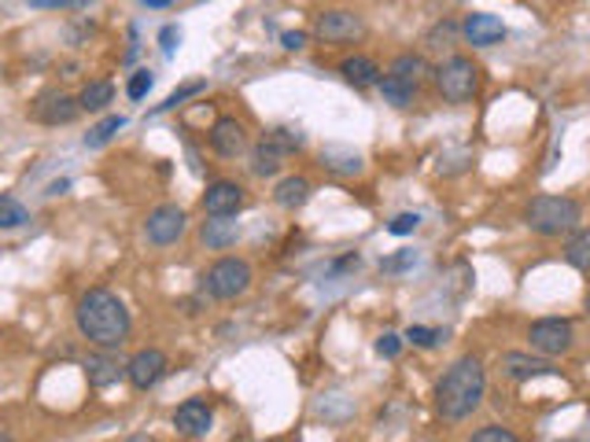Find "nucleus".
<instances>
[{
  "label": "nucleus",
  "instance_id": "obj_1",
  "mask_svg": "<svg viewBox=\"0 0 590 442\" xmlns=\"http://www.w3.org/2000/svg\"><path fill=\"white\" fill-rule=\"evenodd\" d=\"M74 321H78V332L96 343V346H122L126 335H130V310L126 303L108 292V288H92L78 299V310H74Z\"/></svg>",
  "mask_w": 590,
  "mask_h": 442
},
{
  "label": "nucleus",
  "instance_id": "obj_2",
  "mask_svg": "<svg viewBox=\"0 0 590 442\" xmlns=\"http://www.w3.org/2000/svg\"><path fill=\"white\" fill-rule=\"evenodd\" d=\"M483 391H487L483 362L476 358V354H465V358H458L443 373V380L436 384V409H439L443 420H465L469 413L479 409Z\"/></svg>",
  "mask_w": 590,
  "mask_h": 442
},
{
  "label": "nucleus",
  "instance_id": "obj_3",
  "mask_svg": "<svg viewBox=\"0 0 590 442\" xmlns=\"http://www.w3.org/2000/svg\"><path fill=\"white\" fill-rule=\"evenodd\" d=\"M579 203L568 196H535L524 211V221L539 236H564L579 225Z\"/></svg>",
  "mask_w": 590,
  "mask_h": 442
},
{
  "label": "nucleus",
  "instance_id": "obj_4",
  "mask_svg": "<svg viewBox=\"0 0 590 442\" xmlns=\"http://www.w3.org/2000/svg\"><path fill=\"white\" fill-rule=\"evenodd\" d=\"M436 88L447 104H469L479 88V67L469 56H447L436 67Z\"/></svg>",
  "mask_w": 590,
  "mask_h": 442
},
{
  "label": "nucleus",
  "instance_id": "obj_5",
  "mask_svg": "<svg viewBox=\"0 0 590 442\" xmlns=\"http://www.w3.org/2000/svg\"><path fill=\"white\" fill-rule=\"evenodd\" d=\"M248 288H251V265L244 258H218L211 270L204 273V292L211 299L229 303L237 295H244Z\"/></svg>",
  "mask_w": 590,
  "mask_h": 442
},
{
  "label": "nucleus",
  "instance_id": "obj_6",
  "mask_svg": "<svg viewBox=\"0 0 590 442\" xmlns=\"http://www.w3.org/2000/svg\"><path fill=\"white\" fill-rule=\"evenodd\" d=\"M303 144V137L295 133V129H269L255 148H251V173L255 177H273L284 159Z\"/></svg>",
  "mask_w": 590,
  "mask_h": 442
},
{
  "label": "nucleus",
  "instance_id": "obj_7",
  "mask_svg": "<svg viewBox=\"0 0 590 442\" xmlns=\"http://www.w3.org/2000/svg\"><path fill=\"white\" fill-rule=\"evenodd\" d=\"M572 335H575L572 332V321H564V317H543L528 332L532 346L543 354V358H557V354H564L572 346Z\"/></svg>",
  "mask_w": 590,
  "mask_h": 442
},
{
  "label": "nucleus",
  "instance_id": "obj_8",
  "mask_svg": "<svg viewBox=\"0 0 590 442\" xmlns=\"http://www.w3.org/2000/svg\"><path fill=\"white\" fill-rule=\"evenodd\" d=\"M314 34L329 45H347V41H358L365 34V23L362 15L347 12V8H332V12H321L318 23H314Z\"/></svg>",
  "mask_w": 590,
  "mask_h": 442
},
{
  "label": "nucleus",
  "instance_id": "obj_9",
  "mask_svg": "<svg viewBox=\"0 0 590 442\" xmlns=\"http://www.w3.org/2000/svg\"><path fill=\"white\" fill-rule=\"evenodd\" d=\"M184 211L181 207H174V203H163V207H155L152 214H148V221H144V232H148V240L152 243H159V247H166V243H177L181 240V232H184Z\"/></svg>",
  "mask_w": 590,
  "mask_h": 442
},
{
  "label": "nucleus",
  "instance_id": "obj_10",
  "mask_svg": "<svg viewBox=\"0 0 590 442\" xmlns=\"http://www.w3.org/2000/svg\"><path fill=\"white\" fill-rule=\"evenodd\" d=\"M163 373H166V354H163V350H155V346L137 350L133 358L126 362V376H130V384H133L137 391L155 387V384L163 380Z\"/></svg>",
  "mask_w": 590,
  "mask_h": 442
},
{
  "label": "nucleus",
  "instance_id": "obj_11",
  "mask_svg": "<svg viewBox=\"0 0 590 442\" xmlns=\"http://www.w3.org/2000/svg\"><path fill=\"white\" fill-rule=\"evenodd\" d=\"M78 111H81V104L74 97H67V93H45L30 108V115L37 122H45V126H67V122L78 118Z\"/></svg>",
  "mask_w": 590,
  "mask_h": 442
},
{
  "label": "nucleus",
  "instance_id": "obj_12",
  "mask_svg": "<svg viewBox=\"0 0 590 442\" xmlns=\"http://www.w3.org/2000/svg\"><path fill=\"white\" fill-rule=\"evenodd\" d=\"M244 207V189L237 181H215L204 192V211L211 218H237Z\"/></svg>",
  "mask_w": 590,
  "mask_h": 442
},
{
  "label": "nucleus",
  "instance_id": "obj_13",
  "mask_svg": "<svg viewBox=\"0 0 590 442\" xmlns=\"http://www.w3.org/2000/svg\"><path fill=\"white\" fill-rule=\"evenodd\" d=\"M461 34L469 37L472 48H490V45H499L506 37V26H502L499 15H490V12H472L461 23Z\"/></svg>",
  "mask_w": 590,
  "mask_h": 442
},
{
  "label": "nucleus",
  "instance_id": "obj_14",
  "mask_svg": "<svg viewBox=\"0 0 590 442\" xmlns=\"http://www.w3.org/2000/svg\"><path fill=\"white\" fill-rule=\"evenodd\" d=\"M211 420H215V413H211V406H207L204 398H188V402L177 406V413H174V427H177L181 435H188V438L207 435V431H211Z\"/></svg>",
  "mask_w": 590,
  "mask_h": 442
},
{
  "label": "nucleus",
  "instance_id": "obj_15",
  "mask_svg": "<svg viewBox=\"0 0 590 442\" xmlns=\"http://www.w3.org/2000/svg\"><path fill=\"white\" fill-rule=\"evenodd\" d=\"M211 148L222 155V159H237L244 148H248V133L237 118H218L211 126Z\"/></svg>",
  "mask_w": 590,
  "mask_h": 442
},
{
  "label": "nucleus",
  "instance_id": "obj_16",
  "mask_svg": "<svg viewBox=\"0 0 590 442\" xmlns=\"http://www.w3.org/2000/svg\"><path fill=\"white\" fill-rule=\"evenodd\" d=\"M502 373H506L510 380H532V376H550V373H557V369H553L550 358H532V354L510 350L506 358H502Z\"/></svg>",
  "mask_w": 590,
  "mask_h": 442
},
{
  "label": "nucleus",
  "instance_id": "obj_17",
  "mask_svg": "<svg viewBox=\"0 0 590 442\" xmlns=\"http://www.w3.org/2000/svg\"><path fill=\"white\" fill-rule=\"evenodd\" d=\"M81 369H85L92 387H111V384H119L126 376V365H119L111 354H89Z\"/></svg>",
  "mask_w": 590,
  "mask_h": 442
},
{
  "label": "nucleus",
  "instance_id": "obj_18",
  "mask_svg": "<svg viewBox=\"0 0 590 442\" xmlns=\"http://www.w3.org/2000/svg\"><path fill=\"white\" fill-rule=\"evenodd\" d=\"M200 236H204V243H207L211 251H226V247H233V243H237L240 225H237L233 218H211V221H204Z\"/></svg>",
  "mask_w": 590,
  "mask_h": 442
},
{
  "label": "nucleus",
  "instance_id": "obj_19",
  "mask_svg": "<svg viewBox=\"0 0 590 442\" xmlns=\"http://www.w3.org/2000/svg\"><path fill=\"white\" fill-rule=\"evenodd\" d=\"M340 74H343L354 88H369V85L380 81V67H376L369 56H351V59H343V63H340Z\"/></svg>",
  "mask_w": 590,
  "mask_h": 442
},
{
  "label": "nucleus",
  "instance_id": "obj_20",
  "mask_svg": "<svg viewBox=\"0 0 590 442\" xmlns=\"http://www.w3.org/2000/svg\"><path fill=\"white\" fill-rule=\"evenodd\" d=\"M273 200H277V207H284V211L303 207V203L311 200V181H307V177H284V181L273 189Z\"/></svg>",
  "mask_w": 590,
  "mask_h": 442
},
{
  "label": "nucleus",
  "instance_id": "obj_21",
  "mask_svg": "<svg viewBox=\"0 0 590 442\" xmlns=\"http://www.w3.org/2000/svg\"><path fill=\"white\" fill-rule=\"evenodd\" d=\"M376 85H380V97H384L391 108H410L414 97H417V85H410V81H403V77H395V74L380 77Z\"/></svg>",
  "mask_w": 590,
  "mask_h": 442
},
{
  "label": "nucleus",
  "instance_id": "obj_22",
  "mask_svg": "<svg viewBox=\"0 0 590 442\" xmlns=\"http://www.w3.org/2000/svg\"><path fill=\"white\" fill-rule=\"evenodd\" d=\"M115 100V85L111 81H89L85 88H81V97H78V104H81V111H104L108 104Z\"/></svg>",
  "mask_w": 590,
  "mask_h": 442
},
{
  "label": "nucleus",
  "instance_id": "obj_23",
  "mask_svg": "<svg viewBox=\"0 0 590 442\" xmlns=\"http://www.w3.org/2000/svg\"><path fill=\"white\" fill-rule=\"evenodd\" d=\"M387 74H395V77H403V81H410V85H417V88H421V81H425V74H428V63H425L421 56L406 52V56H399L395 63H391V70H387Z\"/></svg>",
  "mask_w": 590,
  "mask_h": 442
},
{
  "label": "nucleus",
  "instance_id": "obj_24",
  "mask_svg": "<svg viewBox=\"0 0 590 442\" xmlns=\"http://www.w3.org/2000/svg\"><path fill=\"white\" fill-rule=\"evenodd\" d=\"M321 162L329 170H336V173H358L362 170V155L351 151V148H325L321 151Z\"/></svg>",
  "mask_w": 590,
  "mask_h": 442
},
{
  "label": "nucleus",
  "instance_id": "obj_25",
  "mask_svg": "<svg viewBox=\"0 0 590 442\" xmlns=\"http://www.w3.org/2000/svg\"><path fill=\"white\" fill-rule=\"evenodd\" d=\"M122 126H126V118H122V115H108L104 122H96V126L85 133V148H104V144H108Z\"/></svg>",
  "mask_w": 590,
  "mask_h": 442
},
{
  "label": "nucleus",
  "instance_id": "obj_26",
  "mask_svg": "<svg viewBox=\"0 0 590 442\" xmlns=\"http://www.w3.org/2000/svg\"><path fill=\"white\" fill-rule=\"evenodd\" d=\"M564 258H568V265H575V270L590 273V232H575L564 247Z\"/></svg>",
  "mask_w": 590,
  "mask_h": 442
},
{
  "label": "nucleus",
  "instance_id": "obj_27",
  "mask_svg": "<svg viewBox=\"0 0 590 442\" xmlns=\"http://www.w3.org/2000/svg\"><path fill=\"white\" fill-rule=\"evenodd\" d=\"M30 221V211L16 196H0V229H19Z\"/></svg>",
  "mask_w": 590,
  "mask_h": 442
},
{
  "label": "nucleus",
  "instance_id": "obj_28",
  "mask_svg": "<svg viewBox=\"0 0 590 442\" xmlns=\"http://www.w3.org/2000/svg\"><path fill=\"white\" fill-rule=\"evenodd\" d=\"M454 37H458V23H450V19H443V23H436V26L428 30V37H425V45H428L432 52H439V48H447V45H454Z\"/></svg>",
  "mask_w": 590,
  "mask_h": 442
},
{
  "label": "nucleus",
  "instance_id": "obj_29",
  "mask_svg": "<svg viewBox=\"0 0 590 442\" xmlns=\"http://www.w3.org/2000/svg\"><path fill=\"white\" fill-rule=\"evenodd\" d=\"M204 88H207V81H188V85H181V88H174V93L159 104V111H174V108H181L188 97H200L204 93Z\"/></svg>",
  "mask_w": 590,
  "mask_h": 442
},
{
  "label": "nucleus",
  "instance_id": "obj_30",
  "mask_svg": "<svg viewBox=\"0 0 590 442\" xmlns=\"http://www.w3.org/2000/svg\"><path fill=\"white\" fill-rule=\"evenodd\" d=\"M406 339L414 343V346H439V343H447V332H439V328H425V324H410V332H406Z\"/></svg>",
  "mask_w": 590,
  "mask_h": 442
},
{
  "label": "nucleus",
  "instance_id": "obj_31",
  "mask_svg": "<svg viewBox=\"0 0 590 442\" xmlns=\"http://www.w3.org/2000/svg\"><path fill=\"white\" fill-rule=\"evenodd\" d=\"M469 442H521V438H517V435H513L510 427H499V424H490V427H479V431H476V435H472Z\"/></svg>",
  "mask_w": 590,
  "mask_h": 442
},
{
  "label": "nucleus",
  "instance_id": "obj_32",
  "mask_svg": "<svg viewBox=\"0 0 590 442\" xmlns=\"http://www.w3.org/2000/svg\"><path fill=\"white\" fill-rule=\"evenodd\" d=\"M152 81H155L152 70H137V74L130 77V85H126V97H130V100H144L148 88H152Z\"/></svg>",
  "mask_w": 590,
  "mask_h": 442
},
{
  "label": "nucleus",
  "instance_id": "obj_33",
  "mask_svg": "<svg viewBox=\"0 0 590 442\" xmlns=\"http://www.w3.org/2000/svg\"><path fill=\"white\" fill-rule=\"evenodd\" d=\"M414 262H417V254H414V251H399L395 258H384V262H380V270H384V273H403V270H410Z\"/></svg>",
  "mask_w": 590,
  "mask_h": 442
},
{
  "label": "nucleus",
  "instance_id": "obj_34",
  "mask_svg": "<svg viewBox=\"0 0 590 442\" xmlns=\"http://www.w3.org/2000/svg\"><path fill=\"white\" fill-rule=\"evenodd\" d=\"M399 350H403V339L395 332H384L376 339V354H380V358H399Z\"/></svg>",
  "mask_w": 590,
  "mask_h": 442
},
{
  "label": "nucleus",
  "instance_id": "obj_35",
  "mask_svg": "<svg viewBox=\"0 0 590 442\" xmlns=\"http://www.w3.org/2000/svg\"><path fill=\"white\" fill-rule=\"evenodd\" d=\"M417 225H421V214H399L387 225V232L391 236H410V232H417Z\"/></svg>",
  "mask_w": 590,
  "mask_h": 442
},
{
  "label": "nucleus",
  "instance_id": "obj_36",
  "mask_svg": "<svg viewBox=\"0 0 590 442\" xmlns=\"http://www.w3.org/2000/svg\"><path fill=\"white\" fill-rule=\"evenodd\" d=\"M177 41H181V30H177V26H163V34H159V45H163V56H174V48H177Z\"/></svg>",
  "mask_w": 590,
  "mask_h": 442
},
{
  "label": "nucleus",
  "instance_id": "obj_37",
  "mask_svg": "<svg viewBox=\"0 0 590 442\" xmlns=\"http://www.w3.org/2000/svg\"><path fill=\"white\" fill-rule=\"evenodd\" d=\"M280 41H284V48H288V52H300V48L307 45V34H303V30H295V34H284Z\"/></svg>",
  "mask_w": 590,
  "mask_h": 442
},
{
  "label": "nucleus",
  "instance_id": "obj_38",
  "mask_svg": "<svg viewBox=\"0 0 590 442\" xmlns=\"http://www.w3.org/2000/svg\"><path fill=\"white\" fill-rule=\"evenodd\" d=\"M144 8H170V0H141Z\"/></svg>",
  "mask_w": 590,
  "mask_h": 442
},
{
  "label": "nucleus",
  "instance_id": "obj_39",
  "mask_svg": "<svg viewBox=\"0 0 590 442\" xmlns=\"http://www.w3.org/2000/svg\"><path fill=\"white\" fill-rule=\"evenodd\" d=\"M122 442H155L152 435H144V431H137V435H130V438H122Z\"/></svg>",
  "mask_w": 590,
  "mask_h": 442
},
{
  "label": "nucleus",
  "instance_id": "obj_40",
  "mask_svg": "<svg viewBox=\"0 0 590 442\" xmlns=\"http://www.w3.org/2000/svg\"><path fill=\"white\" fill-rule=\"evenodd\" d=\"M67 185H70V181H56V185L48 189V196H59V192H67Z\"/></svg>",
  "mask_w": 590,
  "mask_h": 442
},
{
  "label": "nucleus",
  "instance_id": "obj_41",
  "mask_svg": "<svg viewBox=\"0 0 590 442\" xmlns=\"http://www.w3.org/2000/svg\"><path fill=\"white\" fill-rule=\"evenodd\" d=\"M583 310H586V317H590V292H586V299H583Z\"/></svg>",
  "mask_w": 590,
  "mask_h": 442
}]
</instances>
